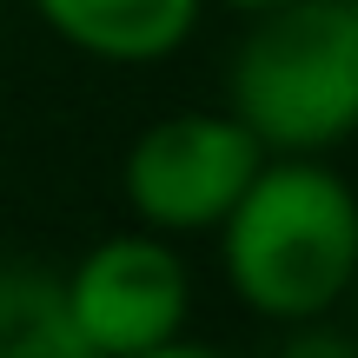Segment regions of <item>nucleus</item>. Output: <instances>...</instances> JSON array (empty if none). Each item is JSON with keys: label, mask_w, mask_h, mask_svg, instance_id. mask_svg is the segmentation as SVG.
Returning a JSON list of instances; mask_svg holds the SVG:
<instances>
[{"label": "nucleus", "mask_w": 358, "mask_h": 358, "mask_svg": "<svg viewBox=\"0 0 358 358\" xmlns=\"http://www.w3.org/2000/svg\"><path fill=\"white\" fill-rule=\"evenodd\" d=\"M213 232L239 306L272 325L325 319L358 272V192L319 153H266Z\"/></svg>", "instance_id": "1"}, {"label": "nucleus", "mask_w": 358, "mask_h": 358, "mask_svg": "<svg viewBox=\"0 0 358 358\" xmlns=\"http://www.w3.org/2000/svg\"><path fill=\"white\" fill-rule=\"evenodd\" d=\"M266 153H332L358 133V0H279L232 53V106Z\"/></svg>", "instance_id": "2"}, {"label": "nucleus", "mask_w": 358, "mask_h": 358, "mask_svg": "<svg viewBox=\"0 0 358 358\" xmlns=\"http://www.w3.org/2000/svg\"><path fill=\"white\" fill-rule=\"evenodd\" d=\"M266 146L245 133L239 113H166L127 146V206L146 232H213L259 173Z\"/></svg>", "instance_id": "3"}, {"label": "nucleus", "mask_w": 358, "mask_h": 358, "mask_svg": "<svg viewBox=\"0 0 358 358\" xmlns=\"http://www.w3.org/2000/svg\"><path fill=\"white\" fill-rule=\"evenodd\" d=\"M60 285H66L73 325L100 358H140L166 345L186 332V312H192L186 259L173 252L166 232H146V226L80 252V266Z\"/></svg>", "instance_id": "4"}, {"label": "nucleus", "mask_w": 358, "mask_h": 358, "mask_svg": "<svg viewBox=\"0 0 358 358\" xmlns=\"http://www.w3.org/2000/svg\"><path fill=\"white\" fill-rule=\"evenodd\" d=\"M206 0H34V13L87 60L146 66L192 40Z\"/></svg>", "instance_id": "5"}, {"label": "nucleus", "mask_w": 358, "mask_h": 358, "mask_svg": "<svg viewBox=\"0 0 358 358\" xmlns=\"http://www.w3.org/2000/svg\"><path fill=\"white\" fill-rule=\"evenodd\" d=\"M0 358H100L66 312V285L47 266H0Z\"/></svg>", "instance_id": "6"}, {"label": "nucleus", "mask_w": 358, "mask_h": 358, "mask_svg": "<svg viewBox=\"0 0 358 358\" xmlns=\"http://www.w3.org/2000/svg\"><path fill=\"white\" fill-rule=\"evenodd\" d=\"M279 358H358V332H332L325 319H306V325H292Z\"/></svg>", "instance_id": "7"}, {"label": "nucleus", "mask_w": 358, "mask_h": 358, "mask_svg": "<svg viewBox=\"0 0 358 358\" xmlns=\"http://www.w3.org/2000/svg\"><path fill=\"white\" fill-rule=\"evenodd\" d=\"M140 358H226V352H213V345H186V338H166V345H153V352H140Z\"/></svg>", "instance_id": "8"}, {"label": "nucleus", "mask_w": 358, "mask_h": 358, "mask_svg": "<svg viewBox=\"0 0 358 358\" xmlns=\"http://www.w3.org/2000/svg\"><path fill=\"white\" fill-rule=\"evenodd\" d=\"M226 7H239V13H266V7H279V0H226Z\"/></svg>", "instance_id": "9"}, {"label": "nucleus", "mask_w": 358, "mask_h": 358, "mask_svg": "<svg viewBox=\"0 0 358 358\" xmlns=\"http://www.w3.org/2000/svg\"><path fill=\"white\" fill-rule=\"evenodd\" d=\"M345 299H352V319H358V272H352V285H345Z\"/></svg>", "instance_id": "10"}]
</instances>
